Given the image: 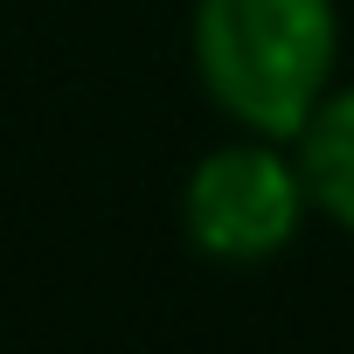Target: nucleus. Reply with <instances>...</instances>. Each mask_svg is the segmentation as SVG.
<instances>
[{"mask_svg": "<svg viewBox=\"0 0 354 354\" xmlns=\"http://www.w3.org/2000/svg\"><path fill=\"white\" fill-rule=\"evenodd\" d=\"M292 146H299V174H306L313 209L333 216L340 230H354V84L326 91Z\"/></svg>", "mask_w": 354, "mask_h": 354, "instance_id": "nucleus-3", "label": "nucleus"}, {"mask_svg": "<svg viewBox=\"0 0 354 354\" xmlns=\"http://www.w3.org/2000/svg\"><path fill=\"white\" fill-rule=\"evenodd\" d=\"M340 15L333 0H195L202 91L264 139H299L333 91Z\"/></svg>", "mask_w": 354, "mask_h": 354, "instance_id": "nucleus-1", "label": "nucleus"}, {"mask_svg": "<svg viewBox=\"0 0 354 354\" xmlns=\"http://www.w3.org/2000/svg\"><path fill=\"white\" fill-rule=\"evenodd\" d=\"M306 209H313V195H306L299 153H285V139H264V132L202 153L181 188V223H188L195 250L216 264L278 257L299 236Z\"/></svg>", "mask_w": 354, "mask_h": 354, "instance_id": "nucleus-2", "label": "nucleus"}]
</instances>
